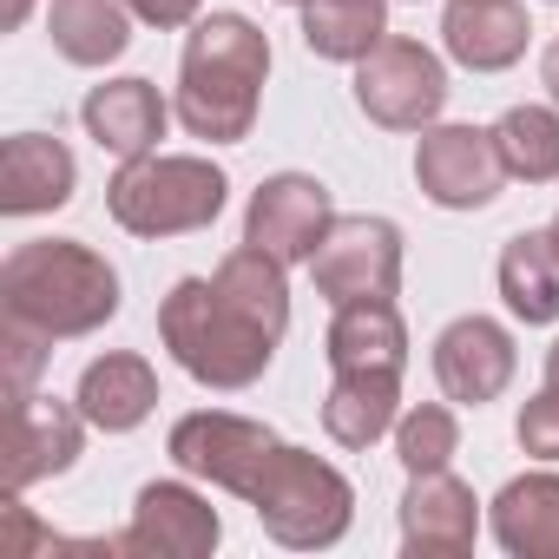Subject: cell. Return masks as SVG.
<instances>
[{
    "label": "cell",
    "mask_w": 559,
    "mask_h": 559,
    "mask_svg": "<svg viewBox=\"0 0 559 559\" xmlns=\"http://www.w3.org/2000/svg\"><path fill=\"white\" fill-rule=\"evenodd\" d=\"M284 441L276 428L250 421V415H230V408H198V415H178L171 435H165V454L178 474L191 480H211L217 493H237L250 487V474L263 467V454Z\"/></svg>",
    "instance_id": "cell-8"
},
{
    "label": "cell",
    "mask_w": 559,
    "mask_h": 559,
    "mask_svg": "<svg viewBox=\"0 0 559 559\" xmlns=\"http://www.w3.org/2000/svg\"><path fill=\"white\" fill-rule=\"evenodd\" d=\"M132 8L126 0H53L47 8V34H53V53L67 67H112L126 47H132Z\"/></svg>",
    "instance_id": "cell-22"
},
{
    "label": "cell",
    "mask_w": 559,
    "mask_h": 559,
    "mask_svg": "<svg viewBox=\"0 0 559 559\" xmlns=\"http://www.w3.org/2000/svg\"><path fill=\"white\" fill-rule=\"evenodd\" d=\"M80 185V165L60 139L47 132H14L0 145V211L8 217H40V211H60Z\"/></svg>",
    "instance_id": "cell-17"
},
{
    "label": "cell",
    "mask_w": 559,
    "mask_h": 559,
    "mask_svg": "<svg viewBox=\"0 0 559 559\" xmlns=\"http://www.w3.org/2000/svg\"><path fill=\"white\" fill-rule=\"evenodd\" d=\"M27 8H34V0H8V27H21V21H27Z\"/></svg>",
    "instance_id": "cell-31"
},
{
    "label": "cell",
    "mask_w": 559,
    "mask_h": 559,
    "mask_svg": "<svg viewBox=\"0 0 559 559\" xmlns=\"http://www.w3.org/2000/svg\"><path fill=\"white\" fill-rule=\"evenodd\" d=\"M546 237H552V250H559V211H552V224H546Z\"/></svg>",
    "instance_id": "cell-33"
},
{
    "label": "cell",
    "mask_w": 559,
    "mask_h": 559,
    "mask_svg": "<svg viewBox=\"0 0 559 559\" xmlns=\"http://www.w3.org/2000/svg\"><path fill=\"white\" fill-rule=\"evenodd\" d=\"M415 185L441 211H487L507 185V165L493 152V132L480 126H428L415 145Z\"/></svg>",
    "instance_id": "cell-10"
},
{
    "label": "cell",
    "mask_w": 559,
    "mask_h": 559,
    "mask_svg": "<svg viewBox=\"0 0 559 559\" xmlns=\"http://www.w3.org/2000/svg\"><path fill=\"white\" fill-rule=\"evenodd\" d=\"M513 369H520V349H513L507 323H493V317H454L435 336V382L461 408L500 402L507 382H513Z\"/></svg>",
    "instance_id": "cell-13"
},
{
    "label": "cell",
    "mask_w": 559,
    "mask_h": 559,
    "mask_svg": "<svg viewBox=\"0 0 559 559\" xmlns=\"http://www.w3.org/2000/svg\"><path fill=\"white\" fill-rule=\"evenodd\" d=\"M224 539V520L217 507L185 487V480H145L139 500H132V526L119 533V552H139V559H211Z\"/></svg>",
    "instance_id": "cell-11"
},
{
    "label": "cell",
    "mask_w": 559,
    "mask_h": 559,
    "mask_svg": "<svg viewBox=\"0 0 559 559\" xmlns=\"http://www.w3.org/2000/svg\"><path fill=\"white\" fill-rule=\"evenodd\" d=\"M474 533H480V500L461 474H408V493H402V546L415 559H461L474 552Z\"/></svg>",
    "instance_id": "cell-14"
},
{
    "label": "cell",
    "mask_w": 559,
    "mask_h": 559,
    "mask_svg": "<svg viewBox=\"0 0 559 559\" xmlns=\"http://www.w3.org/2000/svg\"><path fill=\"white\" fill-rule=\"evenodd\" d=\"M243 507L263 520V533L276 546H290V552H323L349 533L356 520V487L343 467H330L323 454L310 448H290V441H276L263 454V467L250 474L243 487Z\"/></svg>",
    "instance_id": "cell-4"
},
{
    "label": "cell",
    "mask_w": 559,
    "mask_h": 559,
    "mask_svg": "<svg viewBox=\"0 0 559 559\" xmlns=\"http://www.w3.org/2000/svg\"><path fill=\"white\" fill-rule=\"evenodd\" d=\"M158 343L171 349V362L217 395H237L250 382H263V369L276 362V336L263 317H250L217 276H178L158 304Z\"/></svg>",
    "instance_id": "cell-3"
},
{
    "label": "cell",
    "mask_w": 559,
    "mask_h": 559,
    "mask_svg": "<svg viewBox=\"0 0 559 559\" xmlns=\"http://www.w3.org/2000/svg\"><path fill=\"white\" fill-rule=\"evenodd\" d=\"M539 86H546V93H552V106H559V40L539 53Z\"/></svg>",
    "instance_id": "cell-30"
},
{
    "label": "cell",
    "mask_w": 559,
    "mask_h": 559,
    "mask_svg": "<svg viewBox=\"0 0 559 559\" xmlns=\"http://www.w3.org/2000/svg\"><path fill=\"white\" fill-rule=\"evenodd\" d=\"M336 224V198L323 178L310 171H276L250 191V211H243V243L270 250L276 263H310L317 243L330 237Z\"/></svg>",
    "instance_id": "cell-9"
},
{
    "label": "cell",
    "mask_w": 559,
    "mask_h": 559,
    "mask_svg": "<svg viewBox=\"0 0 559 559\" xmlns=\"http://www.w3.org/2000/svg\"><path fill=\"white\" fill-rule=\"evenodd\" d=\"M330 369H408V323L395 304H336L330 336H323Z\"/></svg>",
    "instance_id": "cell-20"
},
{
    "label": "cell",
    "mask_w": 559,
    "mask_h": 559,
    "mask_svg": "<svg viewBox=\"0 0 559 559\" xmlns=\"http://www.w3.org/2000/svg\"><path fill=\"white\" fill-rule=\"evenodd\" d=\"M500 297L520 323H559V250L546 230H520L500 250Z\"/></svg>",
    "instance_id": "cell-23"
},
{
    "label": "cell",
    "mask_w": 559,
    "mask_h": 559,
    "mask_svg": "<svg viewBox=\"0 0 559 559\" xmlns=\"http://www.w3.org/2000/svg\"><path fill=\"white\" fill-rule=\"evenodd\" d=\"M402 421V376L389 369H336L323 395V435L336 448H376Z\"/></svg>",
    "instance_id": "cell-19"
},
{
    "label": "cell",
    "mask_w": 559,
    "mask_h": 559,
    "mask_svg": "<svg viewBox=\"0 0 559 559\" xmlns=\"http://www.w3.org/2000/svg\"><path fill=\"white\" fill-rule=\"evenodd\" d=\"M47 356H53L47 336H34V330H21V323H0V382H8V402L40 382Z\"/></svg>",
    "instance_id": "cell-27"
},
{
    "label": "cell",
    "mask_w": 559,
    "mask_h": 559,
    "mask_svg": "<svg viewBox=\"0 0 559 559\" xmlns=\"http://www.w3.org/2000/svg\"><path fill=\"white\" fill-rule=\"evenodd\" d=\"M533 40V21L520 0H448L441 14V47L467 73H507Z\"/></svg>",
    "instance_id": "cell-15"
},
{
    "label": "cell",
    "mask_w": 559,
    "mask_h": 559,
    "mask_svg": "<svg viewBox=\"0 0 559 559\" xmlns=\"http://www.w3.org/2000/svg\"><path fill=\"white\" fill-rule=\"evenodd\" d=\"M487 132H493V152H500L507 178H520V185H552L559 178V112L552 106H507Z\"/></svg>",
    "instance_id": "cell-25"
},
{
    "label": "cell",
    "mask_w": 559,
    "mask_h": 559,
    "mask_svg": "<svg viewBox=\"0 0 559 559\" xmlns=\"http://www.w3.org/2000/svg\"><path fill=\"white\" fill-rule=\"evenodd\" d=\"M310 276H317V290L336 304H395L402 290V230L389 217H336L330 237L317 243L310 257Z\"/></svg>",
    "instance_id": "cell-7"
},
{
    "label": "cell",
    "mask_w": 559,
    "mask_h": 559,
    "mask_svg": "<svg viewBox=\"0 0 559 559\" xmlns=\"http://www.w3.org/2000/svg\"><path fill=\"white\" fill-rule=\"evenodd\" d=\"M119 317V270L80 237H34L0 263V323H21L47 343L93 336Z\"/></svg>",
    "instance_id": "cell-1"
},
{
    "label": "cell",
    "mask_w": 559,
    "mask_h": 559,
    "mask_svg": "<svg viewBox=\"0 0 559 559\" xmlns=\"http://www.w3.org/2000/svg\"><path fill=\"white\" fill-rule=\"evenodd\" d=\"M454 454H461V421H454L448 402H415V408H402V421H395V461H402L408 474H441Z\"/></svg>",
    "instance_id": "cell-26"
},
{
    "label": "cell",
    "mask_w": 559,
    "mask_h": 559,
    "mask_svg": "<svg viewBox=\"0 0 559 559\" xmlns=\"http://www.w3.org/2000/svg\"><path fill=\"white\" fill-rule=\"evenodd\" d=\"M230 198V178L224 165L211 158H191V152H145V158H126L106 185V211L119 230L132 237H191V230H211L217 211Z\"/></svg>",
    "instance_id": "cell-5"
},
{
    "label": "cell",
    "mask_w": 559,
    "mask_h": 559,
    "mask_svg": "<svg viewBox=\"0 0 559 559\" xmlns=\"http://www.w3.org/2000/svg\"><path fill=\"white\" fill-rule=\"evenodd\" d=\"M290 8H297V0H290Z\"/></svg>",
    "instance_id": "cell-34"
},
{
    "label": "cell",
    "mask_w": 559,
    "mask_h": 559,
    "mask_svg": "<svg viewBox=\"0 0 559 559\" xmlns=\"http://www.w3.org/2000/svg\"><path fill=\"white\" fill-rule=\"evenodd\" d=\"M86 428L93 421L80 415V402L40 395V389L14 395L8 402V493H27V487L67 474L86 448Z\"/></svg>",
    "instance_id": "cell-12"
},
{
    "label": "cell",
    "mask_w": 559,
    "mask_h": 559,
    "mask_svg": "<svg viewBox=\"0 0 559 559\" xmlns=\"http://www.w3.org/2000/svg\"><path fill=\"white\" fill-rule=\"evenodd\" d=\"M356 106L382 132H428V126H441V112H448V67H441V53L408 40V34H382L356 60Z\"/></svg>",
    "instance_id": "cell-6"
},
{
    "label": "cell",
    "mask_w": 559,
    "mask_h": 559,
    "mask_svg": "<svg viewBox=\"0 0 559 559\" xmlns=\"http://www.w3.org/2000/svg\"><path fill=\"white\" fill-rule=\"evenodd\" d=\"M493 539L513 559H559V474H520L493 493Z\"/></svg>",
    "instance_id": "cell-21"
},
{
    "label": "cell",
    "mask_w": 559,
    "mask_h": 559,
    "mask_svg": "<svg viewBox=\"0 0 559 559\" xmlns=\"http://www.w3.org/2000/svg\"><path fill=\"white\" fill-rule=\"evenodd\" d=\"M513 435H520V448H526L533 461H559V389H552V382L520 408Z\"/></svg>",
    "instance_id": "cell-28"
},
{
    "label": "cell",
    "mask_w": 559,
    "mask_h": 559,
    "mask_svg": "<svg viewBox=\"0 0 559 559\" xmlns=\"http://www.w3.org/2000/svg\"><path fill=\"white\" fill-rule=\"evenodd\" d=\"M126 8H132L145 27H158V34H178V27H191V21H198L204 0H126Z\"/></svg>",
    "instance_id": "cell-29"
},
{
    "label": "cell",
    "mask_w": 559,
    "mask_h": 559,
    "mask_svg": "<svg viewBox=\"0 0 559 559\" xmlns=\"http://www.w3.org/2000/svg\"><path fill=\"white\" fill-rule=\"evenodd\" d=\"M73 402H80V415H86L99 435H132V428L158 408V376H152L145 356L112 349V356H99V362L80 369Z\"/></svg>",
    "instance_id": "cell-18"
},
{
    "label": "cell",
    "mask_w": 559,
    "mask_h": 559,
    "mask_svg": "<svg viewBox=\"0 0 559 559\" xmlns=\"http://www.w3.org/2000/svg\"><path fill=\"white\" fill-rule=\"evenodd\" d=\"M270 80V34L243 14H204L178 60V126L204 145H243Z\"/></svg>",
    "instance_id": "cell-2"
},
{
    "label": "cell",
    "mask_w": 559,
    "mask_h": 559,
    "mask_svg": "<svg viewBox=\"0 0 559 559\" xmlns=\"http://www.w3.org/2000/svg\"><path fill=\"white\" fill-rule=\"evenodd\" d=\"M80 119H86V139L126 165V158L158 152L171 106L158 99V86H152V80H106V86H93V93H86Z\"/></svg>",
    "instance_id": "cell-16"
},
{
    "label": "cell",
    "mask_w": 559,
    "mask_h": 559,
    "mask_svg": "<svg viewBox=\"0 0 559 559\" xmlns=\"http://www.w3.org/2000/svg\"><path fill=\"white\" fill-rule=\"evenodd\" d=\"M297 8H304V47L336 67H356L389 34V0H297Z\"/></svg>",
    "instance_id": "cell-24"
},
{
    "label": "cell",
    "mask_w": 559,
    "mask_h": 559,
    "mask_svg": "<svg viewBox=\"0 0 559 559\" xmlns=\"http://www.w3.org/2000/svg\"><path fill=\"white\" fill-rule=\"evenodd\" d=\"M546 382H552V389H559V343H552V349H546Z\"/></svg>",
    "instance_id": "cell-32"
}]
</instances>
